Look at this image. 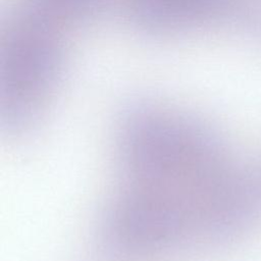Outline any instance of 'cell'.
I'll list each match as a JSON object with an SVG mask.
<instances>
[{
  "label": "cell",
  "instance_id": "obj_1",
  "mask_svg": "<svg viewBox=\"0 0 261 261\" xmlns=\"http://www.w3.org/2000/svg\"><path fill=\"white\" fill-rule=\"evenodd\" d=\"M118 181L102 214L109 253L138 257L231 243L261 215V172L199 118L150 105L117 133Z\"/></svg>",
  "mask_w": 261,
  "mask_h": 261
},
{
  "label": "cell",
  "instance_id": "obj_2",
  "mask_svg": "<svg viewBox=\"0 0 261 261\" xmlns=\"http://www.w3.org/2000/svg\"><path fill=\"white\" fill-rule=\"evenodd\" d=\"M44 13L12 23L2 47L1 123L19 134L41 117L55 86L60 50Z\"/></svg>",
  "mask_w": 261,
  "mask_h": 261
},
{
  "label": "cell",
  "instance_id": "obj_3",
  "mask_svg": "<svg viewBox=\"0 0 261 261\" xmlns=\"http://www.w3.org/2000/svg\"><path fill=\"white\" fill-rule=\"evenodd\" d=\"M236 12L245 25L261 38V0H238Z\"/></svg>",
  "mask_w": 261,
  "mask_h": 261
}]
</instances>
